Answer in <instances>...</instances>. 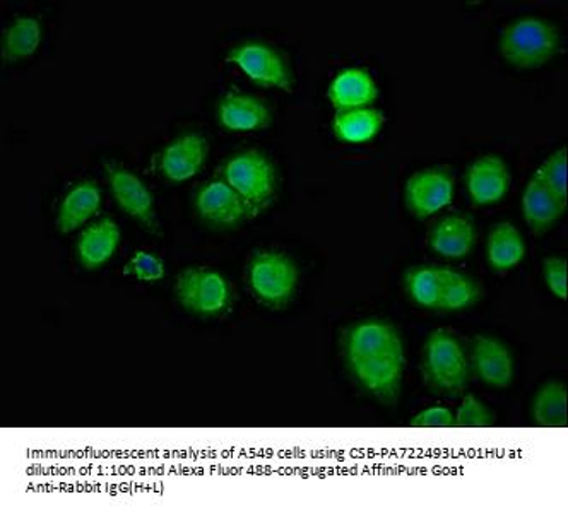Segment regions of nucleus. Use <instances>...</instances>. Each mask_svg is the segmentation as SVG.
<instances>
[{"label":"nucleus","instance_id":"nucleus-1","mask_svg":"<svg viewBox=\"0 0 568 513\" xmlns=\"http://www.w3.org/2000/svg\"><path fill=\"white\" fill-rule=\"evenodd\" d=\"M341 358L349 379L368 398L396 406L408 367L399 329L385 319H362L344 327Z\"/></svg>","mask_w":568,"mask_h":513},{"label":"nucleus","instance_id":"nucleus-2","mask_svg":"<svg viewBox=\"0 0 568 513\" xmlns=\"http://www.w3.org/2000/svg\"><path fill=\"white\" fill-rule=\"evenodd\" d=\"M216 176L240 195L252 219L262 216L276 203L280 173L273 160L257 147L235 151L226 156Z\"/></svg>","mask_w":568,"mask_h":513},{"label":"nucleus","instance_id":"nucleus-3","mask_svg":"<svg viewBox=\"0 0 568 513\" xmlns=\"http://www.w3.org/2000/svg\"><path fill=\"white\" fill-rule=\"evenodd\" d=\"M419 371L426 389L442 398H463L473 379L468 349L447 329L432 330L426 336Z\"/></svg>","mask_w":568,"mask_h":513},{"label":"nucleus","instance_id":"nucleus-4","mask_svg":"<svg viewBox=\"0 0 568 513\" xmlns=\"http://www.w3.org/2000/svg\"><path fill=\"white\" fill-rule=\"evenodd\" d=\"M561 50V33L550 19L520 16L501 28L498 52L507 64L523 71L542 68Z\"/></svg>","mask_w":568,"mask_h":513},{"label":"nucleus","instance_id":"nucleus-5","mask_svg":"<svg viewBox=\"0 0 568 513\" xmlns=\"http://www.w3.org/2000/svg\"><path fill=\"white\" fill-rule=\"evenodd\" d=\"M302 270L292 255L274 248H258L248 257L245 281L255 301L270 310H284L293 304Z\"/></svg>","mask_w":568,"mask_h":513},{"label":"nucleus","instance_id":"nucleus-6","mask_svg":"<svg viewBox=\"0 0 568 513\" xmlns=\"http://www.w3.org/2000/svg\"><path fill=\"white\" fill-rule=\"evenodd\" d=\"M173 295L180 307L199 319L225 317L235 304L232 281L210 266H189L180 270Z\"/></svg>","mask_w":568,"mask_h":513},{"label":"nucleus","instance_id":"nucleus-7","mask_svg":"<svg viewBox=\"0 0 568 513\" xmlns=\"http://www.w3.org/2000/svg\"><path fill=\"white\" fill-rule=\"evenodd\" d=\"M226 62L240 69L257 86L276 88L286 93H292L295 88V75L288 57L264 40H243L236 43L226 52Z\"/></svg>","mask_w":568,"mask_h":513},{"label":"nucleus","instance_id":"nucleus-8","mask_svg":"<svg viewBox=\"0 0 568 513\" xmlns=\"http://www.w3.org/2000/svg\"><path fill=\"white\" fill-rule=\"evenodd\" d=\"M103 172L116 207L148 233L160 236L163 229L158 218L156 201L146 182L115 160H103Z\"/></svg>","mask_w":568,"mask_h":513},{"label":"nucleus","instance_id":"nucleus-9","mask_svg":"<svg viewBox=\"0 0 568 513\" xmlns=\"http://www.w3.org/2000/svg\"><path fill=\"white\" fill-rule=\"evenodd\" d=\"M192 209L201 225L213 232H235L252 219L240 195L220 176L199 185L192 195Z\"/></svg>","mask_w":568,"mask_h":513},{"label":"nucleus","instance_id":"nucleus-10","mask_svg":"<svg viewBox=\"0 0 568 513\" xmlns=\"http://www.w3.org/2000/svg\"><path fill=\"white\" fill-rule=\"evenodd\" d=\"M456 197V181L450 170L435 166L409 176L403 188L404 207L418 222L434 218L447 209Z\"/></svg>","mask_w":568,"mask_h":513},{"label":"nucleus","instance_id":"nucleus-11","mask_svg":"<svg viewBox=\"0 0 568 513\" xmlns=\"http://www.w3.org/2000/svg\"><path fill=\"white\" fill-rule=\"evenodd\" d=\"M210 141L201 132L187 131L175 135L153 156V168L170 184H185L206 166Z\"/></svg>","mask_w":568,"mask_h":513},{"label":"nucleus","instance_id":"nucleus-12","mask_svg":"<svg viewBox=\"0 0 568 513\" xmlns=\"http://www.w3.org/2000/svg\"><path fill=\"white\" fill-rule=\"evenodd\" d=\"M469 368L483 386L507 389L516 379V358L513 349L490 334H476L468 349Z\"/></svg>","mask_w":568,"mask_h":513},{"label":"nucleus","instance_id":"nucleus-13","mask_svg":"<svg viewBox=\"0 0 568 513\" xmlns=\"http://www.w3.org/2000/svg\"><path fill=\"white\" fill-rule=\"evenodd\" d=\"M513 173L504 157L485 154L476 157L464 173V187L473 206H495L509 194Z\"/></svg>","mask_w":568,"mask_h":513},{"label":"nucleus","instance_id":"nucleus-14","mask_svg":"<svg viewBox=\"0 0 568 513\" xmlns=\"http://www.w3.org/2000/svg\"><path fill=\"white\" fill-rule=\"evenodd\" d=\"M216 121L229 132H258L273 124V110L257 94L232 88L217 102Z\"/></svg>","mask_w":568,"mask_h":513},{"label":"nucleus","instance_id":"nucleus-15","mask_svg":"<svg viewBox=\"0 0 568 513\" xmlns=\"http://www.w3.org/2000/svg\"><path fill=\"white\" fill-rule=\"evenodd\" d=\"M478 244V228L468 214L449 213L428 229L426 245L432 254L445 260H464Z\"/></svg>","mask_w":568,"mask_h":513},{"label":"nucleus","instance_id":"nucleus-16","mask_svg":"<svg viewBox=\"0 0 568 513\" xmlns=\"http://www.w3.org/2000/svg\"><path fill=\"white\" fill-rule=\"evenodd\" d=\"M122 244V229L112 216H101L79 232L75 259L88 273L103 269Z\"/></svg>","mask_w":568,"mask_h":513},{"label":"nucleus","instance_id":"nucleus-17","mask_svg":"<svg viewBox=\"0 0 568 513\" xmlns=\"http://www.w3.org/2000/svg\"><path fill=\"white\" fill-rule=\"evenodd\" d=\"M103 204V192L94 181L75 182L57 207L55 228L60 235L81 232L97 219Z\"/></svg>","mask_w":568,"mask_h":513},{"label":"nucleus","instance_id":"nucleus-18","mask_svg":"<svg viewBox=\"0 0 568 513\" xmlns=\"http://www.w3.org/2000/svg\"><path fill=\"white\" fill-rule=\"evenodd\" d=\"M326 94L334 112H343V110L375 106L381 96V90L368 69L352 65V68L341 69L331 79Z\"/></svg>","mask_w":568,"mask_h":513},{"label":"nucleus","instance_id":"nucleus-19","mask_svg":"<svg viewBox=\"0 0 568 513\" xmlns=\"http://www.w3.org/2000/svg\"><path fill=\"white\" fill-rule=\"evenodd\" d=\"M520 209L527 228L535 235L550 233L567 213V201L558 197L532 173L520 197Z\"/></svg>","mask_w":568,"mask_h":513},{"label":"nucleus","instance_id":"nucleus-20","mask_svg":"<svg viewBox=\"0 0 568 513\" xmlns=\"http://www.w3.org/2000/svg\"><path fill=\"white\" fill-rule=\"evenodd\" d=\"M527 254L523 233L514 223L500 222L491 226L485 244V259L495 274H507L524 263Z\"/></svg>","mask_w":568,"mask_h":513},{"label":"nucleus","instance_id":"nucleus-21","mask_svg":"<svg viewBox=\"0 0 568 513\" xmlns=\"http://www.w3.org/2000/svg\"><path fill=\"white\" fill-rule=\"evenodd\" d=\"M385 113L377 106L334 112L331 129L334 137L346 144H367L384 131Z\"/></svg>","mask_w":568,"mask_h":513},{"label":"nucleus","instance_id":"nucleus-22","mask_svg":"<svg viewBox=\"0 0 568 513\" xmlns=\"http://www.w3.org/2000/svg\"><path fill=\"white\" fill-rule=\"evenodd\" d=\"M43 42L42 18L38 16H16L2 33L0 53L8 64L27 61L38 52Z\"/></svg>","mask_w":568,"mask_h":513},{"label":"nucleus","instance_id":"nucleus-23","mask_svg":"<svg viewBox=\"0 0 568 513\" xmlns=\"http://www.w3.org/2000/svg\"><path fill=\"white\" fill-rule=\"evenodd\" d=\"M567 386L561 380H548L532 396L529 412L538 428H567Z\"/></svg>","mask_w":568,"mask_h":513},{"label":"nucleus","instance_id":"nucleus-24","mask_svg":"<svg viewBox=\"0 0 568 513\" xmlns=\"http://www.w3.org/2000/svg\"><path fill=\"white\" fill-rule=\"evenodd\" d=\"M442 298L438 311L444 314H459L469 310L479 304L483 298V288L476 279L468 274L442 266Z\"/></svg>","mask_w":568,"mask_h":513},{"label":"nucleus","instance_id":"nucleus-25","mask_svg":"<svg viewBox=\"0 0 568 513\" xmlns=\"http://www.w3.org/2000/svg\"><path fill=\"white\" fill-rule=\"evenodd\" d=\"M442 266H413L403 276L404 293L409 301L425 310L438 311L442 298Z\"/></svg>","mask_w":568,"mask_h":513},{"label":"nucleus","instance_id":"nucleus-26","mask_svg":"<svg viewBox=\"0 0 568 513\" xmlns=\"http://www.w3.org/2000/svg\"><path fill=\"white\" fill-rule=\"evenodd\" d=\"M456 428H491L497 424L494 409L476 398L473 393H464L459 408L454 412Z\"/></svg>","mask_w":568,"mask_h":513},{"label":"nucleus","instance_id":"nucleus-27","mask_svg":"<svg viewBox=\"0 0 568 513\" xmlns=\"http://www.w3.org/2000/svg\"><path fill=\"white\" fill-rule=\"evenodd\" d=\"M535 175L558 197L568 201L567 147H560L546 157L545 162L536 170Z\"/></svg>","mask_w":568,"mask_h":513},{"label":"nucleus","instance_id":"nucleus-28","mask_svg":"<svg viewBox=\"0 0 568 513\" xmlns=\"http://www.w3.org/2000/svg\"><path fill=\"white\" fill-rule=\"evenodd\" d=\"M124 274L139 283L163 281L166 276L165 260L153 252L138 250L125 264Z\"/></svg>","mask_w":568,"mask_h":513},{"label":"nucleus","instance_id":"nucleus-29","mask_svg":"<svg viewBox=\"0 0 568 513\" xmlns=\"http://www.w3.org/2000/svg\"><path fill=\"white\" fill-rule=\"evenodd\" d=\"M542 281L558 300H567V259L560 255H550L541 263Z\"/></svg>","mask_w":568,"mask_h":513},{"label":"nucleus","instance_id":"nucleus-30","mask_svg":"<svg viewBox=\"0 0 568 513\" xmlns=\"http://www.w3.org/2000/svg\"><path fill=\"white\" fill-rule=\"evenodd\" d=\"M412 428H456L453 409L447 406H428L409 420Z\"/></svg>","mask_w":568,"mask_h":513}]
</instances>
